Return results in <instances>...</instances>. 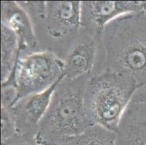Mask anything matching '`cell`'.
Masks as SVG:
<instances>
[{"instance_id": "2e32d148", "label": "cell", "mask_w": 146, "mask_h": 145, "mask_svg": "<svg viewBox=\"0 0 146 145\" xmlns=\"http://www.w3.org/2000/svg\"><path fill=\"white\" fill-rule=\"evenodd\" d=\"M132 101L137 102H146V86L140 88L136 91Z\"/></svg>"}, {"instance_id": "3957f363", "label": "cell", "mask_w": 146, "mask_h": 145, "mask_svg": "<svg viewBox=\"0 0 146 145\" xmlns=\"http://www.w3.org/2000/svg\"><path fill=\"white\" fill-rule=\"evenodd\" d=\"M18 2L32 21L39 51H50L65 60L82 28L80 1Z\"/></svg>"}, {"instance_id": "7a4b0ae2", "label": "cell", "mask_w": 146, "mask_h": 145, "mask_svg": "<svg viewBox=\"0 0 146 145\" xmlns=\"http://www.w3.org/2000/svg\"><path fill=\"white\" fill-rule=\"evenodd\" d=\"M91 75L64 77L57 86L36 137L45 145H63L94 126L85 109L84 94Z\"/></svg>"}, {"instance_id": "4fadbf2b", "label": "cell", "mask_w": 146, "mask_h": 145, "mask_svg": "<svg viewBox=\"0 0 146 145\" xmlns=\"http://www.w3.org/2000/svg\"><path fill=\"white\" fill-rule=\"evenodd\" d=\"M16 134V124L11 110L1 107V141L7 140Z\"/></svg>"}, {"instance_id": "30bf717a", "label": "cell", "mask_w": 146, "mask_h": 145, "mask_svg": "<svg viewBox=\"0 0 146 145\" xmlns=\"http://www.w3.org/2000/svg\"><path fill=\"white\" fill-rule=\"evenodd\" d=\"M116 133V145H146V102H130Z\"/></svg>"}, {"instance_id": "6da1fadb", "label": "cell", "mask_w": 146, "mask_h": 145, "mask_svg": "<svg viewBox=\"0 0 146 145\" xmlns=\"http://www.w3.org/2000/svg\"><path fill=\"white\" fill-rule=\"evenodd\" d=\"M100 47L103 59L94 74L111 70L130 75L140 88L146 86L145 11L123 15L107 24Z\"/></svg>"}, {"instance_id": "5bb4252c", "label": "cell", "mask_w": 146, "mask_h": 145, "mask_svg": "<svg viewBox=\"0 0 146 145\" xmlns=\"http://www.w3.org/2000/svg\"><path fill=\"white\" fill-rule=\"evenodd\" d=\"M18 101V90L15 86L1 85V107L11 108Z\"/></svg>"}, {"instance_id": "8fae6325", "label": "cell", "mask_w": 146, "mask_h": 145, "mask_svg": "<svg viewBox=\"0 0 146 145\" xmlns=\"http://www.w3.org/2000/svg\"><path fill=\"white\" fill-rule=\"evenodd\" d=\"M20 54L18 36L11 29L1 24V83L12 76Z\"/></svg>"}, {"instance_id": "277c9868", "label": "cell", "mask_w": 146, "mask_h": 145, "mask_svg": "<svg viewBox=\"0 0 146 145\" xmlns=\"http://www.w3.org/2000/svg\"><path fill=\"white\" fill-rule=\"evenodd\" d=\"M139 89L135 80L127 74L111 70L92 74L84 94L86 112L92 123L116 132Z\"/></svg>"}, {"instance_id": "7c38bea8", "label": "cell", "mask_w": 146, "mask_h": 145, "mask_svg": "<svg viewBox=\"0 0 146 145\" xmlns=\"http://www.w3.org/2000/svg\"><path fill=\"white\" fill-rule=\"evenodd\" d=\"M116 133L94 125L63 145H116Z\"/></svg>"}, {"instance_id": "52a82bcc", "label": "cell", "mask_w": 146, "mask_h": 145, "mask_svg": "<svg viewBox=\"0 0 146 145\" xmlns=\"http://www.w3.org/2000/svg\"><path fill=\"white\" fill-rule=\"evenodd\" d=\"M62 79L42 92L21 98L10 108L16 124L17 134L36 135L39 123L49 108L53 93Z\"/></svg>"}, {"instance_id": "8992f818", "label": "cell", "mask_w": 146, "mask_h": 145, "mask_svg": "<svg viewBox=\"0 0 146 145\" xmlns=\"http://www.w3.org/2000/svg\"><path fill=\"white\" fill-rule=\"evenodd\" d=\"M146 11V1L81 2V27L101 38L107 24L123 15Z\"/></svg>"}, {"instance_id": "9c48e42d", "label": "cell", "mask_w": 146, "mask_h": 145, "mask_svg": "<svg viewBox=\"0 0 146 145\" xmlns=\"http://www.w3.org/2000/svg\"><path fill=\"white\" fill-rule=\"evenodd\" d=\"M1 24L18 36L21 54L39 51V44L30 16L17 1L1 2Z\"/></svg>"}, {"instance_id": "ba28073f", "label": "cell", "mask_w": 146, "mask_h": 145, "mask_svg": "<svg viewBox=\"0 0 146 145\" xmlns=\"http://www.w3.org/2000/svg\"><path fill=\"white\" fill-rule=\"evenodd\" d=\"M101 38L91 35L81 28L80 33L65 59V77L75 79L93 74Z\"/></svg>"}, {"instance_id": "9a60e30c", "label": "cell", "mask_w": 146, "mask_h": 145, "mask_svg": "<svg viewBox=\"0 0 146 145\" xmlns=\"http://www.w3.org/2000/svg\"><path fill=\"white\" fill-rule=\"evenodd\" d=\"M1 145H45L36 139V136L16 134L7 140L1 142Z\"/></svg>"}, {"instance_id": "e0dca14e", "label": "cell", "mask_w": 146, "mask_h": 145, "mask_svg": "<svg viewBox=\"0 0 146 145\" xmlns=\"http://www.w3.org/2000/svg\"><path fill=\"white\" fill-rule=\"evenodd\" d=\"M145 12H146V11H145Z\"/></svg>"}, {"instance_id": "5b68a950", "label": "cell", "mask_w": 146, "mask_h": 145, "mask_svg": "<svg viewBox=\"0 0 146 145\" xmlns=\"http://www.w3.org/2000/svg\"><path fill=\"white\" fill-rule=\"evenodd\" d=\"M64 77L65 61L55 53L42 50L21 56L12 76L1 85L16 86L18 101L48 89Z\"/></svg>"}]
</instances>
